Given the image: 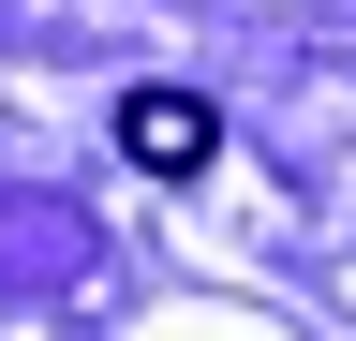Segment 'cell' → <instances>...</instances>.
<instances>
[{
	"mask_svg": "<svg viewBox=\"0 0 356 341\" xmlns=\"http://www.w3.org/2000/svg\"><path fill=\"white\" fill-rule=\"evenodd\" d=\"M208 149H222V119H208L193 90H134V104H119V163H149V178H193Z\"/></svg>",
	"mask_w": 356,
	"mask_h": 341,
	"instance_id": "6da1fadb",
	"label": "cell"
}]
</instances>
